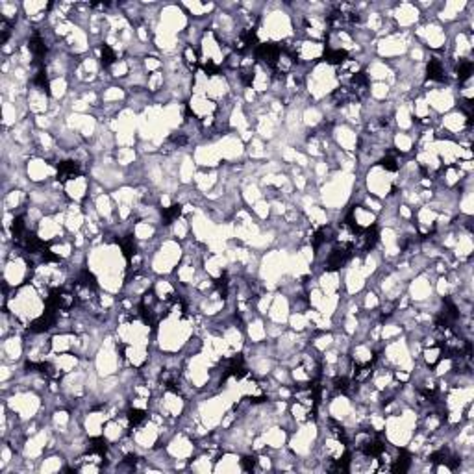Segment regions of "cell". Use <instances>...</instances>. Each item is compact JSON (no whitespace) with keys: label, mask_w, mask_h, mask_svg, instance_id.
Returning <instances> with one entry per match:
<instances>
[{"label":"cell","mask_w":474,"mask_h":474,"mask_svg":"<svg viewBox=\"0 0 474 474\" xmlns=\"http://www.w3.org/2000/svg\"><path fill=\"white\" fill-rule=\"evenodd\" d=\"M82 174V163L73 160H65L57 163V180L67 182V180H73V178L80 176Z\"/></svg>","instance_id":"cell-1"},{"label":"cell","mask_w":474,"mask_h":474,"mask_svg":"<svg viewBox=\"0 0 474 474\" xmlns=\"http://www.w3.org/2000/svg\"><path fill=\"white\" fill-rule=\"evenodd\" d=\"M426 76H428V80H432V82H443L445 78H446L445 67H443V63L439 61V59H430V61H428Z\"/></svg>","instance_id":"cell-2"},{"label":"cell","mask_w":474,"mask_h":474,"mask_svg":"<svg viewBox=\"0 0 474 474\" xmlns=\"http://www.w3.org/2000/svg\"><path fill=\"white\" fill-rule=\"evenodd\" d=\"M346 50L343 49H326L324 50V61L332 65H341L346 61Z\"/></svg>","instance_id":"cell-3"},{"label":"cell","mask_w":474,"mask_h":474,"mask_svg":"<svg viewBox=\"0 0 474 474\" xmlns=\"http://www.w3.org/2000/svg\"><path fill=\"white\" fill-rule=\"evenodd\" d=\"M117 61V54H115V50L110 47V45H102L100 47V63L104 65V69H110L113 63Z\"/></svg>","instance_id":"cell-4"},{"label":"cell","mask_w":474,"mask_h":474,"mask_svg":"<svg viewBox=\"0 0 474 474\" xmlns=\"http://www.w3.org/2000/svg\"><path fill=\"white\" fill-rule=\"evenodd\" d=\"M126 418H128V422L132 426H139L141 422H145L146 411L139 410V408H130V410L126 411Z\"/></svg>","instance_id":"cell-5"},{"label":"cell","mask_w":474,"mask_h":474,"mask_svg":"<svg viewBox=\"0 0 474 474\" xmlns=\"http://www.w3.org/2000/svg\"><path fill=\"white\" fill-rule=\"evenodd\" d=\"M180 213H182V206H180V204H174V206H170V208H165L163 209V223H165V224H172V223L180 217Z\"/></svg>","instance_id":"cell-6"},{"label":"cell","mask_w":474,"mask_h":474,"mask_svg":"<svg viewBox=\"0 0 474 474\" xmlns=\"http://www.w3.org/2000/svg\"><path fill=\"white\" fill-rule=\"evenodd\" d=\"M471 73H473V63H471V59H463V61H459L458 65V78L459 82H465L469 76H471Z\"/></svg>","instance_id":"cell-7"},{"label":"cell","mask_w":474,"mask_h":474,"mask_svg":"<svg viewBox=\"0 0 474 474\" xmlns=\"http://www.w3.org/2000/svg\"><path fill=\"white\" fill-rule=\"evenodd\" d=\"M257 465V459L254 458V456H249V458H243L241 459V467L243 471H254Z\"/></svg>","instance_id":"cell-8"}]
</instances>
